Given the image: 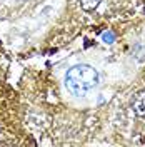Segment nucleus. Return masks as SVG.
Here are the masks:
<instances>
[{
  "label": "nucleus",
  "instance_id": "obj_1",
  "mask_svg": "<svg viewBox=\"0 0 145 147\" xmlns=\"http://www.w3.org/2000/svg\"><path fill=\"white\" fill-rule=\"evenodd\" d=\"M67 89L77 97H83L99 85V72L89 64L73 65L65 75Z\"/></svg>",
  "mask_w": 145,
  "mask_h": 147
},
{
  "label": "nucleus",
  "instance_id": "obj_2",
  "mask_svg": "<svg viewBox=\"0 0 145 147\" xmlns=\"http://www.w3.org/2000/svg\"><path fill=\"white\" fill-rule=\"evenodd\" d=\"M132 107L138 117H145V90H140L135 94V97L132 100Z\"/></svg>",
  "mask_w": 145,
  "mask_h": 147
},
{
  "label": "nucleus",
  "instance_id": "obj_3",
  "mask_svg": "<svg viewBox=\"0 0 145 147\" xmlns=\"http://www.w3.org/2000/svg\"><path fill=\"white\" fill-rule=\"evenodd\" d=\"M100 2L102 0H80V7L85 12H93L100 5Z\"/></svg>",
  "mask_w": 145,
  "mask_h": 147
}]
</instances>
